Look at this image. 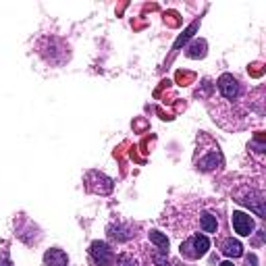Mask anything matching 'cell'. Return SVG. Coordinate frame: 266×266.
<instances>
[{
  "label": "cell",
  "instance_id": "obj_1",
  "mask_svg": "<svg viewBox=\"0 0 266 266\" xmlns=\"http://www.w3.org/2000/svg\"><path fill=\"white\" fill-rule=\"evenodd\" d=\"M210 247V239L206 235H193L190 241L181 244V254L187 258H202Z\"/></svg>",
  "mask_w": 266,
  "mask_h": 266
},
{
  "label": "cell",
  "instance_id": "obj_2",
  "mask_svg": "<svg viewBox=\"0 0 266 266\" xmlns=\"http://www.w3.org/2000/svg\"><path fill=\"white\" fill-rule=\"evenodd\" d=\"M90 256H92V260L96 262V266H111L114 260L113 249L108 247L106 241H94L90 247Z\"/></svg>",
  "mask_w": 266,
  "mask_h": 266
},
{
  "label": "cell",
  "instance_id": "obj_3",
  "mask_svg": "<svg viewBox=\"0 0 266 266\" xmlns=\"http://www.w3.org/2000/svg\"><path fill=\"white\" fill-rule=\"evenodd\" d=\"M231 223H233V229H235L237 235L241 237H247V235H252V231H254V218L246 214V212H241V210H235L231 216Z\"/></svg>",
  "mask_w": 266,
  "mask_h": 266
},
{
  "label": "cell",
  "instance_id": "obj_4",
  "mask_svg": "<svg viewBox=\"0 0 266 266\" xmlns=\"http://www.w3.org/2000/svg\"><path fill=\"white\" fill-rule=\"evenodd\" d=\"M218 90H221L223 96L229 98V100L239 96V83L231 73H225V75L218 77Z\"/></svg>",
  "mask_w": 266,
  "mask_h": 266
},
{
  "label": "cell",
  "instance_id": "obj_5",
  "mask_svg": "<svg viewBox=\"0 0 266 266\" xmlns=\"http://www.w3.org/2000/svg\"><path fill=\"white\" fill-rule=\"evenodd\" d=\"M241 202H244L247 208H252L258 216H264L266 214L264 212V195L260 191H249V195H246Z\"/></svg>",
  "mask_w": 266,
  "mask_h": 266
},
{
  "label": "cell",
  "instance_id": "obj_6",
  "mask_svg": "<svg viewBox=\"0 0 266 266\" xmlns=\"http://www.w3.org/2000/svg\"><path fill=\"white\" fill-rule=\"evenodd\" d=\"M44 262H46V266H67L69 258H67V254L62 252V249L52 247V249H48V252L44 254Z\"/></svg>",
  "mask_w": 266,
  "mask_h": 266
},
{
  "label": "cell",
  "instance_id": "obj_7",
  "mask_svg": "<svg viewBox=\"0 0 266 266\" xmlns=\"http://www.w3.org/2000/svg\"><path fill=\"white\" fill-rule=\"evenodd\" d=\"M223 254L229 258H239L244 254V246H241L237 239H227L223 244Z\"/></svg>",
  "mask_w": 266,
  "mask_h": 266
},
{
  "label": "cell",
  "instance_id": "obj_8",
  "mask_svg": "<svg viewBox=\"0 0 266 266\" xmlns=\"http://www.w3.org/2000/svg\"><path fill=\"white\" fill-rule=\"evenodd\" d=\"M187 57L190 58H204L206 57V42L204 40H195L187 46Z\"/></svg>",
  "mask_w": 266,
  "mask_h": 266
},
{
  "label": "cell",
  "instance_id": "obj_9",
  "mask_svg": "<svg viewBox=\"0 0 266 266\" xmlns=\"http://www.w3.org/2000/svg\"><path fill=\"white\" fill-rule=\"evenodd\" d=\"M200 225H202V229H204V233H214L218 227V221H216V216H212L210 212H204L200 218Z\"/></svg>",
  "mask_w": 266,
  "mask_h": 266
},
{
  "label": "cell",
  "instance_id": "obj_10",
  "mask_svg": "<svg viewBox=\"0 0 266 266\" xmlns=\"http://www.w3.org/2000/svg\"><path fill=\"white\" fill-rule=\"evenodd\" d=\"M150 241L158 246L160 252L167 254V249H169V239H167V235H162L160 231H150Z\"/></svg>",
  "mask_w": 266,
  "mask_h": 266
},
{
  "label": "cell",
  "instance_id": "obj_11",
  "mask_svg": "<svg viewBox=\"0 0 266 266\" xmlns=\"http://www.w3.org/2000/svg\"><path fill=\"white\" fill-rule=\"evenodd\" d=\"M218 162H221V158H218L216 154H210V156H206V158L200 160V169L202 171H212Z\"/></svg>",
  "mask_w": 266,
  "mask_h": 266
},
{
  "label": "cell",
  "instance_id": "obj_12",
  "mask_svg": "<svg viewBox=\"0 0 266 266\" xmlns=\"http://www.w3.org/2000/svg\"><path fill=\"white\" fill-rule=\"evenodd\" d=\"M195 29H198V23H191V25L187 27V29L183 31V34L177 38V42H175V50H177V48H179V46H181L183 42H187V40H190V38L193 36V31H195Z\"/></svg>",
  "mask_w": 266,
  "mask_h": 266
},
{
  "label": "cell",
  "instance_id": "obj_13",
  "mask_svg": "<svg viewBox=\"0 0 266 266\" xmlns=\"http://www.w3.org/2000/svg\"><path fill=\"white\" fill-rule=\"evenodd\" d=\"M154 262H156V266H169L167 254H164V252H156L154 254Z\"/></svg>",
  "mask_w": 266,
  "mask_h": 266
},
{
  "label": "cell",
  "instance_id": "obj_14",
  "mask_svg": "<svg viewBox=\"0 0 266 266\" xmlns=\"http://www.w3.org/2000/svg\"><path fill=\"white\" fill-rule=\"evenodd\" d=\"M116 266H135V260H131L129 256H121L119 262H116Z\"/></svg>",
  "mask_w": 266,
  "mask_h": 266
},
{
  "label": "cell",
  "instance_id": "obj_15",
  "mask_svg": "<svg viewBox=\"0 0 266 266\" xmlns=\"http://www.w3.org/2000/svg\"><path fill=\"white\" fill-rule=\"evenodd\" d=\"M246 266H258V258H256L254 254H249V256L246 258Z\"/></svg>",
  "mask_w": 266,
  "mask_h": 266
},
{
  "label": "cell",
  "instance_id": "obj_16",
  "mask_svg": "<svg viewBox=\"0 0 266 266\" xmlns=\"http://www.w3.org/2000/svg\"><path fill=\"white\" fill-rule=\"evenodd\" d=\"M221 266H233V264H231V262H223Z\"/></svg>",
  "mask_w": 266,
  "mask_h": 266
}]
</instances>
